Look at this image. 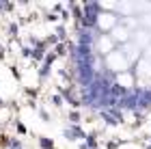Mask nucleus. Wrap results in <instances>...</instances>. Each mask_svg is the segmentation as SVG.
Wrapping results in <instances>:
<instances>
[{
	"mask_svg": "<svg viewBox=\"0 0 151 149\" xmlns=\"http://www.w3.org/2000/svg\"><path fill=\"white\" fill-rule=\"evenodd\" d=\"M121 84H125V86H132V78H129V76H121Z\"/></svg>",
	"mask_w": 151,
	"mask_h": 149,
	"instance_id": "7ed1b4c3",
	"label": "nucleus"
},
{
	"mask_svg": "<svg viewBox=\"0 0 151 149\" xmlns=\"http://www.w3.org/2000/svg\"><path fill=\"white\" fill-rule=\"evenodd\" d=\"M125 37H127V30L125 28H116L114 30V39H121V41H123Z\"/></svg>",
	"mask_w": 151,
	"mask_h": 149,
	"instance_id": "f257e3e1",
	"label": "nucleus"
},
{
	"mask_svg": "<svg viewBox=\"0 0 151 149\" xmlns=\"http://www.w3.org/2000/svg\"><path fill=\"white\" fill-rule=\"evenodd\" d=\"M104 19H101V26H110V24H114V17L110 19V15H101Z\"/></svg>",
	"mask_w": 151,
	"mask_h": 149,
	"instance_id": "f03ea898",
	"label": "nucleus"
}]
</instances>
